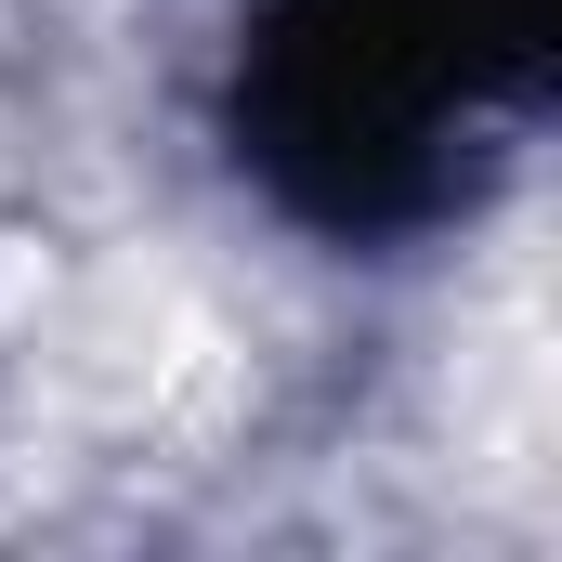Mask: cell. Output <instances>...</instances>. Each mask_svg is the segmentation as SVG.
<instances>
[{
  "mask_svg": "<svg viewBox=\"0 0 562 562\" xmlns=\"http://www.w3.org/2000/svg\"><path fill=\"white\" fill-rule=\"evenodd\" d=\"M562 66V0H276L236 53V157L288 223L380 249L484 183Z\"/></svg>",
  "mask_w": 562,
  "mask_h": 562,
  "instance_id": "6da1fadb",
  "label": "cell"
}]
</instances>
